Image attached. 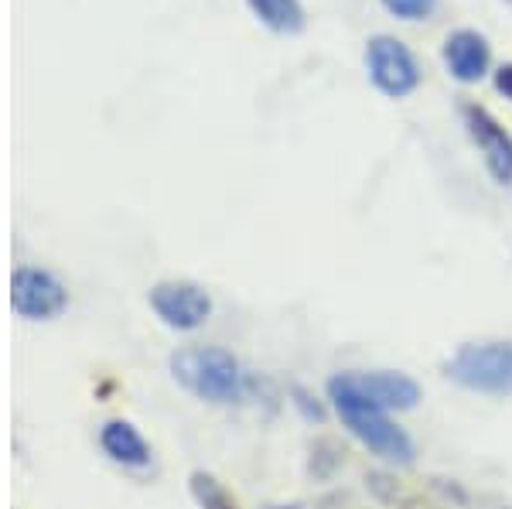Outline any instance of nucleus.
Masks as SVG:
<instances>
[{"label":"nucleus","mask_w":512,"mask_h":509,"mask_svg":"<svg viewBox=\"0 0 512 509\" xmlns=\"http://www.w3.org/2000/svg\"><path fill=\"white\" fill-rule=\"evenodd\" d=\"M328 397H332L338 417L349 424V431L366 448H373L379 458L400 462V465L414 462V441H410V434L403 431L400 424H393L376 400H369L366 393L355 387L352 373L335 376V380L328 383Z\"/></svg>","instance_id":"obj_1"},{"label":"nucleus","mask_w":512,"mask_h":509,"mask_svg":"<svg viewBox=\"0 0 512 509\" xmlns=\"http://www.w3.org/2000/svg\"><path fill=\"white\" fill-rule=\"evenodd\" d=\"M171 366H175L178 380L205 400L226 404V400H236L239 387H243L239 363L222 349H185L171 359Z\"/></svg>","instance_id":"obj_2"},{"label":"nucleus","mask_w":512,"mask_h":509,"mask_svg":"<svg viewBox=\"0 0 512 509\" xmlns=\"http://www.w3.org/2000/svg\"><path fill=\"white\" fill-rule=\"evenodd\" d=\"M448 376L478 393H512V342L461 346L448 363Z\"/></svg>","instance_id":"obj_3"},{"label":"nucleus","mask_w":512,"mask_h":509,"mask_svg":"<svg viewBox=\"0 0 512 509\" xmlns=\"http://www.w3.org/2000/svg\"><path fill=\"white\" fill-rule=\"evenodd\" d=\"M366 72L373 86L390 100H403L420 86L424 72H420L417 55L393 35H376L366 45Z\"/></svg>","instance_id":"obj_4"},{"label":"nucleus","mask_w":512,"mask_h":509,"mask_svg":"<svg viewBox=\"0 0 512 509\" xmlns=\"http://www.w3.org/2000/svg\"><path fill=\"white\" fill-rule=\"evenodd\" d=\"M461 120H465L468 137L482 151V161L489 168V175L499 185H512V134L492 117L485 106L465 103L461 106Z\"/></svg>","instance_id":"obj_5"},{"label":"nucleus","mask_w":512,"mask_h":509,"mask_svg":"<svg viewBox=\"0 0 512 509\" xmlns=\"http://www.w3.org/2000/svg\"><path fill=\"white\" fill-rule=\"evenodd\" d=\"M444 65L448 72L458 82L472 86V82H482L489 76V65H492V48L485 35H478L472 28H461V31H451L444 38Z\"/></svg>","instance_id":"obj_6"},{"label":"nucleus","mask_w":512,"mask_h":509,"mask_svg":"<svg viewBox=\"0 0 512 509\" xmlns=\"http://www.w3.org/2000/svg\"><path fill=\"white\" fill-rule=\"evenodd\" d=\"M151 305L154 311L164 318L168 325L175 328H195L209 318L212 311V301L202 287L195 284H158L151 294Z\"/></svg>","instance_id":"obj_7"},{"label":"nucleus","mask_w":512,"mask_h":509,"mask_svg":"<svg viewBox=\"0 0 512 509\" xmlns=\"http://www.w3.org/2000/svg\"><path fill=\"white\" fill-rule=\"evenodd\" d=\"M62 305H65V291L52 274L31 267L18 270V277H14V308L24 318H48L55 311H62Z\"/></svg>","instance_id":"obj_8"},{"label":"nucleus","mask_w":512,"mask_h":509,"mask_svg":"<svg viewBox=\"0 0 512 509\" xmlns=\"http://www.w3.org/2000/svg\"><path fill=\"white\" fill-rule=\"evenodd\" d=\"M352 380L383 410H410L420 400V387L403 373H352Z\"/></svg>","instance_id":"obj_9"},{"label":"nucleus","mask_w":512,"mask_h":509,"mask_svg":"<svg viewBox=\"0 0 512 509\" xmlns=\"http://www.w3.org/2000/svg\"><path fill=\"white\" fill-rule=\"evenodd\" d=\"M250 11L260 18V24H267L277 35H297L308 24V14H304L301 0H246Z\"/></svg>","instance_id":"obj_10"},{"label":"nucleus","mask_w":512,"mask_h":509,"mask_svg":"<svg viewBox=\"0 0 512 509\" xmlns=\"http://www.w3.org/2000/svg\"><path fill=\"white\" fill-rule=\"evenodd\" d=\"M103 448L123 465H147V458H151L144 438H140V434L123 421H113L103 428Z\"/></svg>","instance_id":"obj_11"},{"label":"nucleus","mask_w":512,"mask_h":509,"mask_svg":"<svg viewBox=\"0 0 512 509\" xmlns=\"http://www.w3.org/2000/svg\"><path fill=\"white\" fill-rule=\"evenodd\" d=\"M195 496L205 509H239L233 499H229V492L222 489L216 479H209V475H195Z\"/></svg>","instance_id":"obj_12"},{"label":"nucleus","mask_w":512,"mask_h":509,"mask_svg":"<svg viewBox=\"0 0 512 509\" xmlns=\"http://www.w3.org/2000/svg\"><path fill=\"white\" fill-rule=\"evenodd\" d=\"M383 7L400 21H424L434 14L437 0H383Z\"/></svg>","instance_id":"obj_13"},{"label":"nucleus","mask_w":512,"mask_h":509,"mask_svg":"<svg viewBox=\"0 0 512 509\" xmlns=\"http://www.w3.org/2000/svg\"><path fill=\"white\" fill-rule=\"evenodd\" d=\"M495 89H499L506 100H512V62H502L495 69Z\"/></svg>","instance_id":"obj_14"}]
</instances>
